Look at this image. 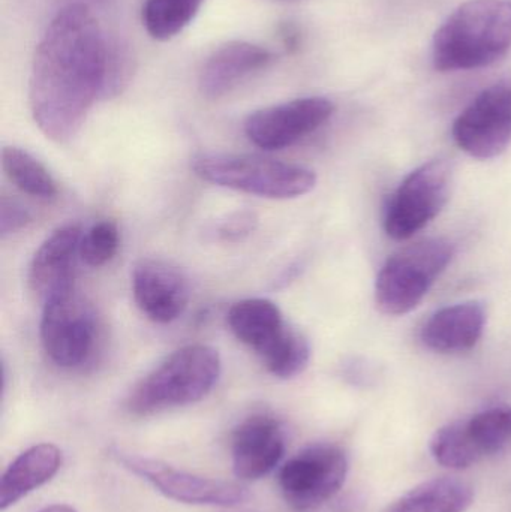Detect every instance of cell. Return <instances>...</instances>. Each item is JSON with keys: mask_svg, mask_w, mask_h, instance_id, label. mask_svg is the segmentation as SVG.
Returning <instances> with one entry per match:
<instances>
[{"mask_svg": "<svg viewBox=\"0 0 511 512\" xmlns=\"http://www.w3.org/2000/svg\"><path fill=\"white\" fill-rule=\"evenodd\" d=\"M132 292L141 312L159 324H170L188 307L191 289L180 268L162 259H141L132 271Z\"/></svg>", "mask_w": 511, "mask_h": 512, "instance_id": "4fadbf2b", "label": "cell"}, {"mask_svg": "<svg viewBox=\"0 0 511 512\" xmlns=\"http://www.w3.org/2000/svg\"><path fill=\"white\" fill-rule=\"evenodd\" d=\"M119 230L113 222H99L81 237L80 256L90 267H102L119 249Z\"/></svg>", "mask_w": 511, "mask_h": 512, "instance_id": "d4e9b609", "label": "cell"}, {"mask_svg": "<svg viewBox=\"0 0 511 512\" xmlns=\"http://www.w3.org/2000/svg\"><path fill=\"white\" fill-rule=\"evenodd\" d=\"M192 170L204 182L270 200H293L317 185L309 168L261 156L203 153L195 156Z\"/></svg>", "mask_w": 511, "mask_h": 512, "instance_id": "277c9868", "label": "cell"}, {"mask_svg": "<svg viewBox=\"0 0 511 512\" xmlns=\"http://www.w3.org/2000/svg\"><path fill=\"white\" fill-rule=\"evenodd\" d=\"M38 512H77V510L69 507V505H50V507L44 508V510Z\"/></svg>", "mask_w": 511, "mask_h": 512, "instance_id": "f1b7e54d", "label": "cell"}, {"mask_svg": "<svg viewBox=\"0 0 511 512\" xmlns=\"http://www.w3.org/2000/svg\"><path fill=\"white\" fill-rule=\"evenodd\" d=\"M227 321L234 336L254 349L258 357L269 351L290 328L278 304L267 298L237 301L231 306Z\"/></svg>", "mask_w": 511, "mask_h": 512, "instance_id": "d6986e66", "label": "cell"}, {"mask_svg": "<svg viewBox=\"0 0 511 512\" xmlns=\"http://www.w3.org/2000/svg\"><path fill=\"white\" fill-rule=\"evenodd\" d=\"M204 0H144L141 20L156 41H170L197 17Z\"/></svg>", "mask_w": 511, "mask_h": 512, "instance_id": "44dd1931", "label": "cell"}, {"mask_svg": "<svg viewBox=\"0 0 511 512\" xmlns=\"http://www.w3.org/2000/svg\"><path fill=\"white\" fill-rule=\"evenodd\" d=\"M453 170L444 159L426 162L405 177L389 201L384 230L395 240H408L434 221L452 191Z\"/></svg>", "mask_w": 511, "mask_h": 512, "instance_id": "52a82bcc", "label": "cell"}, {"mask_svg": "<svg viewBox=\"0 0 511 512\" xmlns=\"http://www.w3.org/2000/svg\"><path fill=\"white\" fill-rule=\"evenodd\" d=\"M510 48V0H468L435 33L432 62L441 72L471 71L494 65Z\"/></svg>", "mask_w": 511, "mask_h": 512, "instance_id": "7a4b0ae2", "label": "cell"}, {"mask_svg": "<svg viewBox=\"0 0 511 512\" xmlns=\"http://www.w3.org/2000/svg\"><path fill=\"white\" fill-rule=\"evenodd\" d=\"M486 312L482 303L467 301L435 312L422 330L429 349L441 354L470 351L485 330Z\"/></svg>", "mask_w": 511, "mask_h": 512, "instance_id": "e0dca14e", "label": "cell"}, {"mask_svg": "<svg viewBox=\"0 0 511 512\" xmlns=\"http://www.w3.org/2000/svg\"><path fill=\"white\" fill-rule=\"evenodd\" d=\"M348 475L347 454L330 444H317L297 453L282 465L278 486L293 510L312 512L332 501Z\"/></svg>", "mask_w": 511, "mask_h": 512, "instance_id": "8992f818", "label": "cell"}, {"mask_svg": "<svg viewBox=\"0 0 511 512\" xmlns=\"http://www.w3.org/2000/svg\"><path fill=\"white\" fill-rule=\"evenodd\" d=\"M311 358V348L308 340L294 328H288L287 333L261 355L260 360L267 372L279 379H291L300 375L308 366Z\"/></svg>", "mask_w": 511, "mask_h": 512, "instance_id": "603a6c76", "label": "cell"}, {"mask_svg": "<svg viewBox=\"0 0 511 512\" xmlns=\"http://www.w3.org/2000/svg\"><path fill=\"white\" fill-rule=\"evenodd\" d=\"M258 227V218L252 212H236L228 216L218 227L219 239L224 242H242Z\"/></svg>", "mask_w": 511, "mask_h": 512, "instance_id": "484cf974", "label": "cell"}, {"mask_svg": "<svg viewBox=\"0 0 511 512\" xmlns=\"http://www.w3.org/2000/svg\"><path fill=\"white\" fill-rule=\"evenodd\" d=\"M108 453L126 471L146 480L167 498L182 504L234 507L249 498L248 490L239 484L189 474L161 460L140 456L119 447H111Z\"/></svg>", "mask_w": 511, "mask_h": 512, "instance_id": "9c48e42d", "label": "cell"}, {"mask_svg": "<svg viewBox=\"0 0 511 512\" xmlns=\"http://www.w3.org/2000/svg\"><path fill=\"white\" fill-rule=\"evenodd\" d=\"M285 433L275 417L255 414L243 420L231 435V459L237 478L260 480L281 463Z\"/></svg>", "mask_w": 511, "mask_h": 512, "instance_id": "5bb4252c", "label": "cell"}, {"mask_svg": "<svg viewBox=\"0 0 511 512\" xmlns=\"http://www.w3.org/2000/svg\"><path fill=\"white\" fill-rule=\"evenodd\" d=\"M134 71V54L129 45L119 39L108 38L102 98H114L120 95L131 83Z\"/></svg>", "mask_w": 511, "mask_h": 512, "instance_id": "cb8c5ba5", "label": "cell"}, {"mask_svg": "<svg viewBox=\"0 0 511 512\" xmlns=\"http://www.w3.org/2000/svg\"><path fill=\"white\" fill-rule=\"evenodd\" d=\"M107 39L84 3L65 6L48 24L33 57L29 104L50 140H72L102 96Z\"/></svg>", "mask_w": 511, "mask_h": 512, "instance_id": "6da1fadb", "label": "cell"}, {"mask_svg": "<svg viewBox=\"0 0 511 512\" xmlns=\"http://www.w3.org/2000/svg\"><path fill=\"white\" fill-rule=\"evenodd\" d=\"M267 48L245 41H233L213 51L198 78L201 95L219 99L239 86L243 80L263 71L272 63Z\"/></svg>", "mask_w": 511, "mask_h": 512, "instance_id": "2e32d148", "label": "cell"}, {"mask_svg": "<svg viewBox=\"0 0 511 512\" xmlns=\"http://www.w3.org/2000/svg\"><path fill=\"white\" fill-rule=\"evenodd\" d=\"M62 462V451L53 444H38L21 453L3 472L0 510H8L24 496L53 480Z\"/></svg>", "mask_w": 511, "mask_h": 512, "instance_id": "ac0fdd59", "label": "cell"}, {"mask_svg": "<svg viewBox=\"0 0 511 512\" xmlns=\"http://www.w3.org/2000/svg\"><path fill=\"white\" fill-rule=\"evenodd\" d=\"M80 227L63 225L44 240L29 267L30 288L42 300L71 289L74 267L80 255Z\"/></svg>", "mask_w": 511, "mask_h": 512, "instance_id": "9a60e30c", "label": "cell"}, {"mask_svg": "<svg viewBox=\"0 0 511 512\" xmlns=\"http://www.w3.org/2000/svg\"><path fill=\"white\" fill-rule=\"evenodd\" d=\"M511 444V408L488 409L467 421H456L437 430L431 439V454L444 468L476 465L485 457L506 450Z\"/></svg>", "mask_w": 511, "mask_h": 512, "instance_id": "30bf717a", "label": "cell"}, {"mask_svg": "<svg viewBox=\"0 0 511 512\" xmlns=\"http://www.w3.org/2000/svg\"><path fill=\"white\" fill-rule=\"evenodd\" d=\"M221 372V357L212 346H183L132 388L126 409L147 417L200 402L216 387Z\"/></svg>", "mask_w": 511, "mask_h": 512, "instance_id": "3957f363", "label": "cell"}, {"mask_svg": "<svg viewBox=\"0 0 511 512\" xmlns=\"http://www.w3.org/2000/svg\"><path fill=\"white\" fill-rule=\"evenodd\" d=\"M473 501L474 489L467 481L434 478L405 493L384 512H465Z\"/></svg>", "mask_w": 511, "mask_h": 512, "instance_id": "ffe728a7", "label": "cell"}, {"mask_svg": "<svg viewBox=\"0 0 511 512\" xmlns=\"http://www.w3.org/2000/svg\"><path fill=\"white\" fill-rule=\"evenodd\" d=\"M453 138L476 159L506 152L511 144V83L483 90L453 123Z\"/></svg>", "mask_w": 511, "mask_h": 512, "instance_id": "8fae6325", "label": "cell"}, {"mask_svg": "<svg viewBox=\"0 0 511 512\" xmlns=\"http://www.w3.org/2000/svg\"><path fill=\"white\" fill-rule=\"evenodd\" d=\"M32 221L29 210L14 198L3 197L0 203V233L2 236L18 233Z\"/></svg>", "mask_w": 511, "mask_h": 512, "instance_id": "4316f807", "label": "cell"}, {"mask_svg": "<svg viewBox=\"0 0 511 512\" xmlns=\"http://www.w3.org/2000/svg\"><path fill=\"white\" fill-rule=\"evenodd\" d=\"M267 2L279 3V5H291V3L303 2V0H267Z\"/></svg>", "mask_w": 511, "mask_h": 512, "instance_id": "f546056e", "label": "cell"}, {"mask_svg": "<svg viewBox=\"0 0 511 512\" xmlns=\"http://www.w3.org/2000/svg\"><path fill=\"white\" fill-rule=\"evenodd\" d=\"M455 248L444 239H426L387 259L375 283V301L386 315L410 313L452 262Z\"/></svg>", "mask_w": 511, "mask_h": 512, "instance_id": "5b68a950", "label": "cell"}, {"mask_svg": "<svg viewBox=\"0 0 511 512\" xmlns=\"http://www.w3.org/2000/svg\"><path fill=\"white\" fill-rule=\"evenodd\" d=\"M95 340V312L74 286L44 301L41 342L56 366H83L92 354Z\"/></svg>", "mask_w": 511, "mask_h": 512, "instance_id": "ba28073f", "label": "cell"}, {"mask_svg": "<svg viewBox=\"0 0 511 512\" xmlns=\"http://www.w3.org/2000/svg\"><path fill=\"white\" fill-rule=\"evenodd\" d=\"M281 39L287 50H296L300 42L299 30H297V27L293 26V24H284V26L281 27Z\"/></svg>", "mask_w": 511, "mask_h": 512, "instance_id": "83f0119b", "label": "cell"}, {"mask_svg": "<svg viewBox=\"0 0 511 512\" xmlns=\"http://www.w3.org/2000/svg\"><path fill=\"white\" fill-rule=\"evenodd\" d=\"M2 167L8 179L24 194L39 200L56 197L57 185L50 171L26 150L5 147L2 152Z\"/></svg>", "mask_w": 511, "mask_h": 512, "instance_id": "7402d4cb", "label": "cell"}, {"mask_svg": "<svg viewBox=\"0 0 511 512\" xmlns=\"http://www.w3.org/2000/svg\"><path fill=\"white\" fill-rule=\"evenodd\" d=\"M335 113V105L323 96L293 99L255 111L245 122V134L260 149H287L312 134Z\"/></svg>", "mask_w": 511, "mask_h": 512, "instance_id": "7c38bea8", "label": "cell"}]
</instances>
